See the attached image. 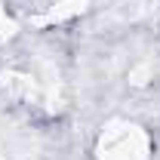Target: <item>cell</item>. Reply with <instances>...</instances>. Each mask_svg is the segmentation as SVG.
<instances>
[{
	"label": "cell",
	"mask_w": 160,
	"mask_h": 160,
	"mask_svg": "<svg viewBox=\"0 0 160 160\" xmlns=\"http://www.w3.org/2000/svg\"><path fill=\"white\" fill-rule=\"evenodd\" d=\"M148 151H151V139L145 136V129L129 126V123L111 126L99 145L102 160H145Z\"/></svg>",
	"instance_id": "1"
}]
</instances>
